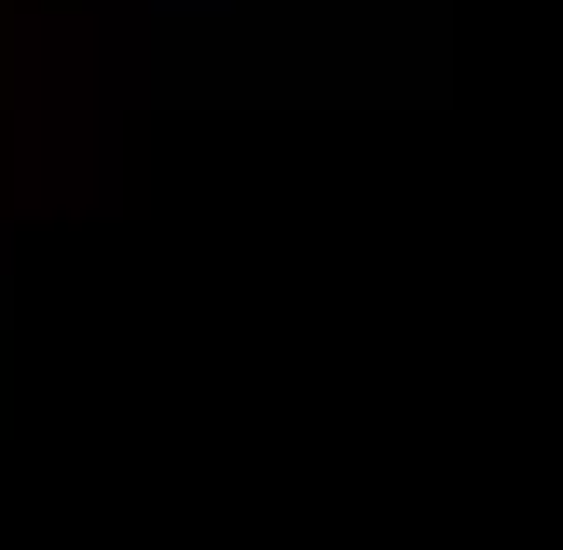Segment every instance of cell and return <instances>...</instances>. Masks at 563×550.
<instances>
[{"label":"cell","instance_id":"obj_1","mask_svg":"<svg viewBox=\"0 0 563 550\" xmlns=\"http://www.w3.org/2000/svg\"><path fill=\"white\" fill-rule=\"evenodd\" d=\"M152 14H220V0H152Z\"/></svg>","mask_w":563,"mask_h":550}]
</instances>
